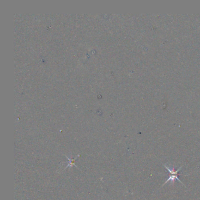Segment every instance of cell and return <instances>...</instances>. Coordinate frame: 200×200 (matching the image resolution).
Listing matches in <instances>:
<instances>
[{"mask_svg": "<svg viewBox=\"0 0 200 200\" xmlns=\"http://www.w3.org/2000/svg\"></svg>", "mask_w": 200, "mask_h": 200, "instance_id": "obj_3", "label": "cell"}, {"mask_svg": "<svg viewBox=\"0 0 200 200\" xmlns=\"http://www.w3.org/2000/svg\"><path fill=\"white\" fill-rule=\"evenodd\" d=\"M78 157H80V155H78L76 157H75V158H70L69 157L66 156V157L69 160V164H68V165L65 167V169H66V168L69 167H71L72 166H75L76 167L78 168V166L75 164V161H76V160L78 158Z\"/></svg>", "mask_w": 200, "mask_h": 200, "instance_id": "obj_2", "label": "cell"}, {"mask_svg": "<svg viewBox=\"0 0 200 200\" xmlns=\"http://www.w3.org/2000/svg\"><path fill=\"white\" fill-rule=\"evenodd\" d=\"M164 166L166 168V169L167 170L168 172H170V175H169V178L165 181V183L163 184V185L162 186H164L167 183H168L169 181H171L172 183H174V181H175V180H177L180 183H181V184H183V183L180 180V179L178 177V172L182 169L183 166H181L177 170H175V167H173L172 169H171L169 167H168L167 166H166V165H164Z\"/></svg>", "mask_w": 200, "mask_h": 200, "instance_id": "obj_1", "label": "cell"}]
</instances>
